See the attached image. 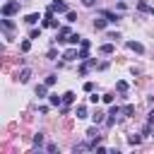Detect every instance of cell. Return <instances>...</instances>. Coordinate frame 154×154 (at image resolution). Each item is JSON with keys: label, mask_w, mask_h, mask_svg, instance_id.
<instances>
[{"label": "cell", "mask_w": 154, "mask_h": 154, "mask_svg": "<svg viewBox=\"0 0 154 154\" xmlns=\"http://www.w3.org/2000/svg\"><path fill=\"white\" fill-rule=\"evenodd\" d=\"M14 12H19V0H10V2L2 5V17H10Z\"/></svg>", "instance_id": "cell-1"}, {"label": "cell", "mask_w": 154, "mask_h": 154, "mask_svg": "<svg viewBox=\"0 0 154 154\" xmlns=\"http://www.w3.org/2000/svg\"><path fill=\"white\" fill-rule=\"evenodd\" d=\"M51 7H53V12H58V14H67V12H70V10H67V2H65V0H55V2L51 5Z\"/></svg>", "instance_id": "cell-2"}, {"label": "cell", "mask_w": 154, "mask_h": 154, "mask_svg": "<svg viewBox=\"0 0 154 154\" xmlns=\"http://www.w3.org/2000/svg\"><path fill=\"white\" fill-rule=\"evenodd\" d=\"M72 31H70V26H60V31H58V43H67V36H70Z\"/></svg>", "instance_id": "cell-3"}, {"label": "cell", "mask_w": 154, "mask_h": 154, "mask_svg": "<svg viewBox=\"0 0 154 154\" xmlns=\"http://www.w3.org/2000/svg\"><path fill=\"white\" fill-rule=\"evenodd\" d=\"M29 77H31V70H29V67H24V70H19V75H17V79H19L22 84H26V82H29Z\"/></svg>", "instance_id": "cell-4"}, {"label": "cell", "mask_w": 154, "mask_h": 154, "mask_svg": "<svg viewBox=\"0 0 154 154\" xmlns=\"http://www.w3.org/2000/svg\"><path fill=\"white\" fill-rule=\"evenodd\" d=\"M38 19H41V14H38V12H31V14H26V17H24V22H26L29 26H34Z\"/></svg>", "instance_id": "cell-5"}, {"label": "cell", "mask_w": 154, "mask_h": 154, "mask_svg": "<svg viewBox=\"0 0 154 154\" xmlns=\"http://www.w3.org/2000/svg\"><path fill=\"white\" fill-rule=\"evenodd\" d=\"M106 24H108V19H106L103 14H101L99 19H94V29H96V31H101V29H106Z\"/></svg>", "instance_id": "cell-6"}, {"label": "cell", "mask_w": 154, "mask_h": 154, "mask_svg": "<svg viewBox=\"0 0 154 154\" xmlns=\"http://www.w3.org/2000/svg\"><path fill=\"white\" fill-rule=\"evenodd\" d=\"M128 48L135 51V53H144V46H142L140 41H128Z\"/></svg>", "instance_id": "cell-7"}, {"label": "cell", "mask_w": 154, "mask_h": 154, "mask_svg": "<svg viewBox=\"0 0 154 154\" xmlns=\"http://www.w3.org/2000/svg\"><path fill=\"white\" fill-rule=\"evenodd\" d=\"M101 14H103V17H106V19H108V22H111V24H116V22H118V19H120V14H116V12H108V10H103V12H101Z\"/></svg>", "instance_id": "cell-8"}, {"label": "cell", "mask_w": 154, "mask_h": 154, "mask_svg": "<svg viewBox=\"0 0 154 154\" xmlns=\"http://www.w3.org/2000/svg\"><path fill=\"white\" fill-rule=\"evenodd\" d=\"M89 58V46H79V51H77V60H87Z\"/></svg>", "instance_id": "cell-9"}, {"label": "cell", "mask_w": 154, "mask_h": 154, "mask_svg": "<svg viewBox=\"0 0 154 154\" xmlns=\"http://www.w3.org/2000/svg\"><path fill=\"white\" fill-rule=\"evenodd\" d=\"M0 24H2V29H5V31H7V38H10V31H12V29H14V24H12V22H10V19H7V17H5V19H0Z\"/></svg>", "instance_id": "cell-10"}, {"label": "cell", "mask_w": 154, "mask_h": 154, "mask_svg": "<svg viewBox=\"0 0 154 154\" xmlns=\"http://www.w3.org/2000/svg\"><path fill=\"white\" fill-rule=\"evenodd\" d=\"M48 101H51V106H63L65 101H63V96H58V94H51L48 96Z\"/></svg>", "instance_id": "cell-11"}, {"label": "cell", "mask_w": 154, "mask_h": 154, "mask_svg": "<svg viewBox=\"0 0 154 154\" xmlns=\"http://www.w3.org/2000/svg\"><path fill=\"white\" fill-rule=\"evenodd\" d=\"M99 51H101V53H103V55H111V53H113V51H116V46H113V43H103V46H101V48H99Z\"/></svg>", "instance_id": "cell-12"}, {"label": "cell", "mask_w": 154, "mask_h": 154, "mask_svg": "<svg viewBox=\"0 0 154 154\" xmlns=\"http://www.w3.org/2000/svg\"><path fill=\"white\" fill-rule=\"evenodd\" d=\"M67 43H72V46L82 43V36H79V34H70V36H67Z\"/></svg>", "instance_id": "cell-13"}, {"label": "cell", "mask_w": 154, "mask_h": 154, "mask_svg": "<svg viewBox=\"0 0 154 154\" xmlns=\"http://www.w3.org/2000/svg\"><path fill=\"white\" fill-rule=\"evenodd\" d=\"M63 58H65V60H75V58H77V51H75V48H67V51L63 53Z\"/></svg>", "instance_id": "cell-14"}, {"label": "cell", "mask_w": 154, "mask_h": 154, "mask_svg": "<svg viewBox=\"0 0 154 154\" xmlns=\"http://www.w3.org/2000/svg\"><path fill=\"white\" fill-rule=\"evenodd\" d=\"M120 113H123V108H118V106H111V111H108V118H113V120H116Z\"/></svg>", "instance_id": "cell-15"}, {"label": "cell", "mask_w": 154, "mask_h": 154, "mask_svg": "<svg viewBox=\"0 0 154 154\" xmlns=\"http://www.w3.org/2000/svg\"><path fill=\"white\" fill-rule=\"evenodd\" d=\"M29 48H31V41H29V38H24V41L19 43V51H22V53H29Z\"/></svg>", "instance_id": "cell-16"}, {"label": "cell", "mask_w": 154, "mask_h": 154, "mask_svg": "<svg viewBox=\"0 0 154 154\" xmlns=\"http://www.w3.org/2000/svg\"><path fill=\"white\" fill-rule=\"evenodd\" d=\"M46 89H48V84H46V82H43V84H38V87H36V96H38V99H41V96H46Z\"/></svg>", "instance_id": "cell-17"}, {"label": "cell", "mask_w": 154, "mask_h": 154, "mask_svg": "<svg viewBox=\"0 0 154 154\" xmlns=\"http://www.w3.org/2000/svg\"><path fill=\"white\" fill-rule=\"evenodd\" d=\"M63 101H65V103H72V101H75V91H65V94H63Z\"/></svg>", "instance_id": "cell-18"}, {"label": "cell", "mask_w": 154, "mask_h": 154, "mask_svg": "<svg viewBox=\"0 0 154 154\" xmlns=\"http://www.w3.org/2000/svg\"><path fill=\"white\" fill-rule=\"evenodd\" d=\"M43 144V132H36L34 135V147H41Z\"/></svg>", "instance_id": "cell-19"}, {"label": "cell", "mask_w": 154, "mask_h": 154, "mask_svg": "<svg viewBox=\"0 0 154 154\" xmlns=\"http://www.w3.org/2000/svg\"><path fill=\"white\" fill-rule=\"evenodd\" d=\"M116 89H118L120 94H125V91H128V82H123V79H120V82L116 84Z\"/></svg>", "instance_id": "cell-20"}, {"label": "cell", "mask_w": 154, "mask_h": 154, "mask_svg": "<svg viewBox=\"0 0 154 154\" xmlns=\"http://www.w3.org/2000/svg\"><path fill=\"white\" fill-rule=\"evenodd\" d=\"M132 113H135V106H132V103L123 106V116H132Z\"/></svg>", "instance_id": "cell-21"}, {"label": "cell", "mask_w": 154, "mask_h": 154, "mask_svg": "<svg viewBox=\"0 0 154 154\" xmlns=\"http://www.w3.org/2000/svg\"><path fill=\"white\" fill-rule=\"evenodd\" d=\"M103 116H106V113H101V111H96V113H94L91 118H94V123L99 125V123H103Z\"/></svg>", "instance_id": "cell-22"}, {"label": "cell", "mask_w": 154, "mask_h": 154, "mask_svg": "<svg viewBox=\"0 0 154 154\" xmlns=\"http://www.w3.org/2000/svg\"><path fill=\"white\" fill-rule=\"evenodd\" d=\"M128 142L135 147V144H140V142H142V137H140V135H130V137H128Z\"/></svg>", "instance_id": "cell-23"}, {"label": "cell", "mask_w": 154, "mask_h": 154, "mask_svg": "<svg viewBox=\"0 0 154 154\" xmlns=\"http://www.w3.org/2000/svg\"><path fill=\"white\" fill-rule=\"evenodd\" d=\"M137 10H140V12H147V10H152V7H149L144 0H140V2H137Z\"/></svg>", "instance_id": "cell-24"}, {"label": "cell", "mask_w": 154, "mask_h": 154, "mask_svg": "<svg viewBox=\"0 0 154 154\" xmlns=\"http://www.w3.org/2000/svg\"><path fill=\"white\" fill-rule=\"evenodd\" d=\"M77 118H87V106H77Z\"/></svg>", "instance_id": "cell-25"}, {"label": "cell", "mask_w": 154, "mask_h": 154, "mask_svg": "<svg viewBox=\"0 0 154 154\" xmlns=\"http://www.w3.org/2000/svg\"><path fill=\"white\" fill-rule=\"evenodd\" d=\"M41 36V26L38 29H31V34H29V38H38Z\"/></svg>", "instance_id": "cell-26"}, {"label": "cell", "mask_w": 154, "mask_h": 154, "mask_svg": "<svg viewBox=\"0 0 154 154\" xmlns=\"http://www.w3.org/2000/svg\"><path fill=\"white\" fill-rule=\"evenodd\" d=\"M55 79H58L55 75H48V77H46V84H48V87H53V84H55Z\"/></svg>", "instance_id": "cell-27"}, {"label": "cell", "mask_w": 154, "mask_h": 154, "mask_svg": "<svg viewBox=\"0 0 154 154\" xmlns=\"http://www.w3.org/2000/svg\"><path fill=\"white\" fill-rule=\"evenodd\" d=\"M101 101H103V103H113V94H103Z\"/></svg>", "instance_id": "cell-28"}, {"label": "cell", "mask_w": 154, "mask_h": 154, "mask_svg": "<svg viewBox=\"0 0 154 154\" xmlns=\"http://www.w3.org/2000/svg\"><path fill=\"white\" fill-rule=\"evenodd\" d=\"M108 38H111V41H118V38H120V34H118V31H111V34H108Z\"/></svg>", "instance_id": "cell-29"}, {"label": "cell", "mask_w": 154, "mask_h": 154, "mask_svg": "<svg viewBox=\"0 0 154 154\" xmlns=\"http://www.w3.org/2000/svg\"><path fill=\"white\" fill-rule=\"evenodd\" d=\"M84 91H94V82H84Z\"/></svg>", "instance_id": "cell-30"}, {"label": "cell", "mask_w": 154, "mask_h": 154, "mask_svg": "<svg viewBox=\"0 0 154 154\" xmlns=\"http://www.w3.org/2000/svg\"><path fill=\"white\" fill-rule=\"evenodd\" d=\"M87 135H89V137H96V135H99V130H96V128H89V130H87Z\"/></svg>", "instance_id": "cell-31"}, {"label": "cell", "mask_w": 154, "mask_h": 154, "mask_svg": "<svg viewBox=\"0 0 154 154\" xmlns=\"http://www.w3.org/2000/svg\"><path fill=\"white\" fill-rule=\"evenodd\" d=\"M147 123H152V125H154V111H149V118H147Z\"/></svg>", "instance_id": "cell-32"}, {"label": "cell", "mask_w": 154, "mask_h": 154, "mask_svg": "<svg viewBox=\"0 0 154 154\" xmlns=\"http://www.w3.org/2000/svg\"><path fill=\"white\" fill-rule=\"evenodd\" d=\"M94 2H96V0H84V5H94Z\"/></svg>", "instance_id": "cell-33"}, {"label": "cell", "mask_w": 154, "mask_h": 154, "mask_svg": "<svg viewBox=\"0 0 154 154\" xmlns=\"http://www.w3.org/2000/svg\"><path fill=\"white\" fill-rule=\"evenodd\" d=\"M152 137H154V135H152Z\"/></svg>", "instance_id": "cell-34"}]
</instances>
